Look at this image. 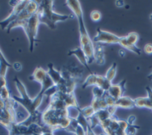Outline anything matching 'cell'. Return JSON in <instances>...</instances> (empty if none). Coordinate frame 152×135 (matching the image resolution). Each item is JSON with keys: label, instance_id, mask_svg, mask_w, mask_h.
<instances>
[{"label": "cell", "instance_id": "1", "mask_svg": "<svg viewBox=\"0 0 152 135\" xmlns=\"http://www.w3.org/2000/svg\"><path fill=\"white\" fill-rule=\"evenodd\" d=\"M14 82L16 85L17 90L20 93L21 97L12 96V98L18 104L23 106L29 114L25 120H22L20 123L23 126H30L32 124H37L41 126H46V125L43 121V112L37 111L38 107L41 105L44 98V92L40 91V93L34 99H31L23 82L18 79L17 76L15 77Z\"/></svg>", "mask_w": 152, "mask_h": 135}, {"label": "cell", "instance_id": "2", "mask_svg": "<svg viewBox=\"0 0 152 135\" xmlns=\"http://www.w3.org/2000/svg\"><path fill=\"white\" fill-rule=\"evenodd\" d=\"M66 5H67L69 8L74 12V14L79 21L80 46L87 56L88 64H91L95 61V45H93V42L91 41L90 36L88 34L86 26H85L80 3L78 0H67L66 1Z\"/></svg>", "mask_w": 152, "mask_h": 135}, {"label": "cell", "instance_id": "3", "mask_svg": "<svg viewBox=\"0 0 152 135\" xmlns=\"http://www.w3.org/2000/svg\"><path fill=\"white\" fill-rule=\"evenodd\" d=\"M53 1L43 0L39 1L38 16L41 24H45L50 29H55L56 24L59 21L66 20L74 18L73 15H60L53 12Z\"/></svg>", "mask_w": 152, "mask_h": 135}, {"label": "cell", "instance_id": "4", "mask_svg": "<svg viewBox=\"0 0 152 135\" xmlns=\"http://www.w3.org/2000/svg\"><path fill=\"white\" fill-rule=\"evenodd\" d=\"M43 121L48 126L57 129H66L70 126L71 117L68 109H53L48 108L43 112Z\"/></svg>", "mask_w": 152, "mask_h": 135}, {"label": "cell", "instance_id": "5", "mask_svg": "<svg viewBox=\"0 0 152 135\" xmlns=\"http://www.w3.org/2000/svg\"><path fill=\"white\" fill-rule=\"evenodd\" d=\"M41 24L39 16H38L37 12L34 15H32L29 19L23 20L20 21H14L13 23L10 24L7 28V33H10L11 30L16 27H22L23 29L25 32V34L28 36V41H29V50L30 52H33L34 50V44L37 40V36L38 26Z\"/></svg>", "mask_w": 152, "mask_h": 135}, {"label": "cell", "instance_id": "6", "mask_svg": "<svg viewBox=\"0 0 152 135\" xmlns=\"http://www.w3.org/2000/svg\"><path fill=\"white\" fill-rule=\"evenodd\" d=\"M93 41L95 43H100L103 45L119 44L123 48L137 53V55H141V52H142L141 49L129 43L127 40L126 36H117L112 32H106V31L101 30L100 28L97 29V34L94 37Z\"/></svg>", "mask_w": 152, "mask_h": 135}, {"label": "cell", "instance_id": "7", "mask_svg": "<svg viewBox=\"0 0 152 135\" xmlns=\"http://www.w3.org/2000/svg\"><path fill=\"white\" fill-rule=\"evenodd\" d=\"M0 122L7 129L12 124L17 123L15 109L17 108L18 103L12 97L8 100L0 99Z\"/></svg>", "mask_w": 152, "mask_h": 135}, {"label": "cell", "instance_id": "8", "mask_svg": "<svg viewBox=\"0 0 152 135\" xmlns=\"http://www.w3.org/2000/svg\"><path fill=\"white\" fill-rule=\"evenodd\" d=\"M7 130L9 131V135H41L45 133L54 132L55 130H57V129L48 126H41L37 124H32L30 126H23L20 122H18V123L12 124L7 129Z\"/></svg>", "mask_w": 152, "mask_h": 135}, {"label": "cell", "instance_id": "9", "mask_svg": "<svg viewBox=\"0 0 152 135\" xmlns=\"http://www.w3.org/2000/svg\"><path fill=\"white\" fill-rule=\"evenodd\" d=\"M129 125L128 121L118 120L117 117L113 116L111 118L101 122L99 126L106 135H127L126 131Z\"/></svg>", "mask_w": 152, "mask_h": 135}, {"label": "cell", "instance_id": "10", "mask_svg": "<svg viewBox=\"0 0 152 135\" xmlns=\"http://www.w3.org/2000/svg\"><path fill=\"white\" fill-rule=\"evenodd\" d=\"M29 80L41 83V91L44 92V93L47 90H49V89L55 86L53 80L51 79V77L48 73V71H45L44 69L41 66H38V67L36 68L33 74L31 76H29Z\"/></svg>", "mask_w": 152, "mask_h": 135}, {"label": "cell", "instance_id": "11", "mask_svg": "<svg viewBox=\"0 0 152 135\" xmlns=\"http://www.w3.org/2000/svg\"><path fill=\"white\" fill-rule=\"evenodd\" d=\"M88 86H95V87H99L104 89L105 91H108V89L111 88L112 82H109L105 76H102L99 74L92 73L86 79L85 82L83 83L82 88H85Z\"/></svg>", "mask_w": 152, "mask_h": 135}, {"label": "cell", "instance_id": "12", "mask_svg": "<svg viewBox=\"0 0 152 135\" xmlns=\"http://www.w3.org/2000/svg\"><path fill=\"white\" fill-rule=\"evenodd\" d=\"M60 72L66 80H75L79 82L82 77L83 67L79 66L76 64H74L73 66H63Z\"/></svg>", "mask_w": 152, "mask_h": 135}, {"label": "cell", "instance_id": "13", "mask_svg": "<svg viewBox=\"0 0 152 135\" xmlns=\"http://www.w3.org/2000/svg\"><path fill=\"white\" fill-rule=\"evenodd\" d=\"M28 3H29V1H28V0L27 1H23H23H20V3H19L17 6H15V7L12 8V12L10 13L8 17L0 22V24H1V27H2V30L7 29V27L17 19L19 15L20 14V12L23 11Z\"/></svg>", "mask_w": 152, "mask_h": 135}, {"label": "cell", "instance_id": "14", "mask_svg": "<svg viewBox=\"0 0 152 135\" xmlns=\"http://www.w3.org/2000/svg\"><path fill=\"white\" fill-rule=\"evenodd\" d=\"M126 80H124L117 84H112L111 88L108 89V93L111 96L114 100L117 101L119 98L124 96V93L126 91Z\"/></svg>", "mask_w": 152, "mask_h": 135}, {"label": "cell", "instance_id": "15", "mask_svg": "<svg viewBox=\"0 0 152 135\" xmlns=\"http://www.w3.org/2000/svg\"><path fill=\"white\" fill-rule=\"evenodd\" d=\"M74 55L75 56L76 58H78L80 63L85 66V67L88 69V71L90 72L91 74H92L91 71L90 70V68L88 66V58H87V56L85 54L84 51L83 50V49L81 48V46L79 45V47H77L75 50H70L69 52H68V56H71Z\"/></svg>", "mask_w": 152, "mask_h": 135}, {"label": "cell", "instance_id": "16", "mask_svg": "<svg viewBox=\"0 0 152 135\" xmlns=\"http://www.w3.org/2000/svg\"><path fill=\"white\" fill-rule=\"evenodd\" d=\"M115 106H117V108L120 107L122 109H133L136 107L135 100L127 96H122L119 98L116 101Z\"/></svg>", "mask_w": 152, "mask_h": 135}, {"label": "cell", "instance_id": "17", "mask_svg": "<svg viewBox=\"0 0 152 135\" xmlns=\"http://www.w3.org/2000/svg\"><path fill=\"white\" fill-rule=\"evenodd\" d=\"M66 130L68 132L74 133L75 135H85V134H86L83 128L79 125V122L76 120V118L71 117L70 126Z\"/></svg>", "mask_w": 152, "mask_h": 135}, {"label": "cell", "instance_id": "18", "mask_svg": "<svg viewBox=\"0 0 152 135\" xmlns=\"http://www.w3.org/2000/svg\"><path fill=\"white\" fill-rule=\"evenodd\" d=\"M104 45L100 43H96L95 46V61L98 65H104L105 62L104 60Z\"/></svg>", "mask_w": 152, "mask_h": 135}, {"label": "cell", "instance_id": "19", "mask_svg": "<svg viewBox=\"0 0 152 135\" xmlns=\"http://www.w3.org/2000/svg\"><path fill=\"white\" fill-rule=\"evenodd\" d=\"M135 104L137 108H146V109H151L152 108V100L149 96L147 97H139L135 99Z\"/></svg>", "mask_w": 152, "mask_h": 135}, {"label": "cell", "instance_id": "20", "mask_svg": "<svg viewBox=\"0 0 152 135\" xmlns=\"http://www.w3.org/2000/svg\"><path fill=\"white\" fill-rule=\"evenodd\" d=\"M0 56H1V60H0V62H1L0 79H4V78H6V74L7 71V69H8L9 67H12V65L10 64V63L7 61L6 58H4L2 50H1V54H0Z\"/></svg>", "mask_w": 152, "mask_h": 135}, {"label": "cell", "instance_id": "21", "mask_svg": "<svg viewBox=\"0 0 152 135\" xmlns=\"http://www.w3.org/2000/svg\"><path fill=\"white\" fill-rule=\"evenodd\" d=\"M116 73H117V63L116 62H113V65H112V66L107 71V74H106L105 78L107 80L109 81V82H111L113 81L115 76H116Z\"/></svg>", "mask_w": 152, "mask_h": 135}, {"label": "cell", "instance_id": "22", "mask_svg": "<svg viewBox=\"0 0 152 135\" xmlns=\"http://www.w3.org/2000/svg\"><path fill=\"white\" fill-rule=\"evenodd\" d=\"M81 112H82L83 114L84 115V117L87 118L88 120H89V119L96 112L95 111V109H94L91 105L88 106V107H86V108H83V109H81Z\"/></svg>", "mask_w": 152, "mask_h": 135}, {"label": "cell", "instance_id": "23", "mask_svg": "<svg viewBox=\"0 0 152 135\" xmlns=\"http://www.w3.org/2000/svg\"><path fill=\"white\" fill-rule=\"evenodd\" d=\"M0 99H3V100H8L11 99L12 96L10 93L8 88L7 87H2L0 88Z\"/></svg>", "mask_w": 152, "mask_h": 135}, {"label": "cell", "instance_id": "24", "mask_svg": "<svg viewBox=\"0 0 152 135\" xmlns=\"http://www.w3.org/2000/svg\"><path fill=\"white\" fill-rule=\"evenodd\" d=\"M126 37H127V40H128V41L130 44L136 45V43H137L138 39H139V36L136 32H130L129 34L126 36Z\"/></svg>", "mask_w": 152, "mask_h": 135}, {"label": "cell", "instance_id": "25", "mask_svg": "<svg viewBox=\"0 0 152 135\" xmlns=\"http://www.w3.org/2000/svg\"><path fill=\"white\" fill-rule=\"evenodd\" d=\"M93 98H101V97L104 96V95L105 93V91L102 89L101 88H99V87H95L93 88Z\"/></svg>", "mask_w": 152, "mask_h": 135}, {"label": "cell", "instance_id": "26", "mask_svg": "<svg viewBox=\"0 0 152 135\" xmlns=\"http://www.w3.org/2000/svg\"><path fill=\"white\" fill-rule=\"evenodd\" d=\"M91 20H93L94 22H98L101 20V17H102V15H101V13L99 12V11H96V10H94L92 12H91Z\"/></svg>", "mask_w": 152, "mask_h": 135}, {"label": "cell", "instance_id": "27", "mask_svg": "<svg viewBox=\"0 0 152 135\" xmlns=\"http://www.w3.org/2000/svg\"><path fill=\"white\" fill-rule=\"evenodd\" d=\"M137 129H140V126H134V125H130L129 124V126L126 129V134L127 135H134L136 134Z\"/></svg>", "mask_w": 152, "mask_h": 135}, {"label": "cell", "instance_id": "28", "mask_svg": "<svg viewBox=\"0 0 152 135\" xmlns=\"http://www.w3.org/2000/svg\"><path fill=\"white\" fill-rule=\"evenodd\" d=\"M143 51L146 54H152V44H146L143 48Z\"/></svg>", "mask_w": 152, "mask_h": 135}, {"label": "cell", "instance_id": "29", "mask_svg": "<svg viewBox=\"0 0 152 135\" xmlns=\"http://www.w3.org/2000/svg\"><path fill=\"white\" fill-rule=\"evenodd\" d=\"M12 68L18 72V71H20L22 70V65L20 62H15L12 65Z\"/></svg>", "mask_w": 152, "mask_h": 135}, {"label": "cell", "instance_id": "30", "mask_svg": "<svg viewBox=\"0 0 152 135\" xmlns=\"http://www.w3.org/2000/svg\"><path fill=\"white\" fill-rule=\"evenodd\" d=\"M146 91H147L148 96H149L152 100V88H150V87H146ZM151 110H152V108H151Z\"/></svg>", "mask_w": 152, "mask_h": 135}, {"label": "cell", "instance_id": "31", "mask_svg": "<svg viewBox=\"0 0 152 135\" xmlns=\"http://www.w3.org/2000/svg\"><path fill=\"white\" fill-rule=\"evenodd\" d=\"M135 120V117L134 116H130L129 117V119H128V122H129V124H130V125H133V121Z\"/></svg>", "mask_w": 152, "mask_h": 135}, {"label": "cell", "instance_id": "32", "mask_svg": "<svg viewBox=\"0 0 152 135\" xmlns=\"http://www.w3.org/2000/svg\"><path fill=\"white\" fill-rule=\"evenodd\" d=\"M147 79H148L149 80H152V72L148 76H147Z\"/></svg>", "mask_w": 152, "mask_h": 135}, {"label": "cell", "instance_id": "33", "mask_svg": "<svg viewBox=\"0 0 152 135\" xmlns=\"http://www.w3.org/2000/svg\"><path fill=\"white\" fill-rule=\"evenodd\" d=\"M41 135H53V132H50V133H45V134H43Z\"/></svg>", "mask_w": 152, "mask_h": 135}, {"label": "cell", "instance_id": "34", "mask_svg": "<svg viewBox=\"0 0 152 135\" xmlns=\"http://www.w3.org/2000/svg\"><path fill=\"white\" fill-rule=\"evenodd\" d=\"M150 20H151L152 21V14L151 15H150Z\"/></svg>", "mask_w": 152, "mask_h": 135}, {"label": "cell", "instance_id": "35", "mask_svg": "<svg viewBox=\"0 0 152 135\" xmlns=\"http://www.w3.org/2000/svg\"><path fill=\"white\" fill-rule=\"evenodd\" d=\"M99 135H106V134H100Z\"/></svg>", "mask_w": 152, "mask_h": 135}, {"label": "cell", "instance_id": "36", "mask_svg": "<svg viewBox=\"0 0 152 135\" xmlns=\"http://www.w3.org/2000/svg\"><path fill=\"white\" fill-rule=\"evenodd\" d=\"M32 135H39V134H32Z\"/></svg>", "mask_w": 152, "mask_h": 135}]
</instances>
